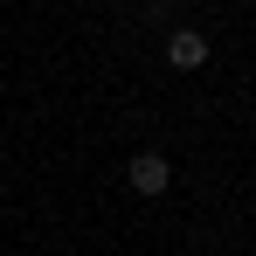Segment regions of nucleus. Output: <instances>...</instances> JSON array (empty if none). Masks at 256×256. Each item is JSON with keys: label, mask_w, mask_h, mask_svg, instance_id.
Masks as SVG:
<instances>
[{"label": "nucleus", "mask_w": 256, "mask_h": 256, "mask_svg": "<svg viewBox=\"0 0 256 256\" xmlns=\"http://www.w3.org/2000/svg\"><path fill=\"white\" fill-rule=\"evenodd\" d=\"M201 62H208V35H201V28H173L166 35V70L187 76V70H201Z\"/></svg>", "instance_id": "obj_1"}, {"label": "nucleus", "mask_w": 256, "mask_h": 256, "mask_svg": "<svg viewBox=\"0 0 256 256\" xmlns=\"http://www.w3.org/2000/svg\"><path fill=\"white\" fill-rule=\"evenodd\" d=\"M125 180L138 187V194H146V201H152V194H166V187H173V166L160 160V152H138V160L125 166Z\"/></svg>", "instance_id": "obj_2"}]
</instances>
